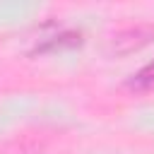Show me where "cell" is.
Wrapping results in <instances>:
<instances>
[{
    "label": "cell",
    "instance_id": "obj_1",
    "mask_svg": "<svg viewBox=\"0 0 154 154\" xmlns=\"http://www.w3.org/2000/svg\"><path fill=\"white\" fill-rule=\"evenodd\" d=\"M154 41V31L149 26H128L116 31L108 43H106V53L111 58H128L137 51H142L144 46H149Z\"/></svg>",
    "mask_w": 154,
    "mask_h": 154
},
{
    "label": "cell",
    "instance_id": "obj_2",
    "mask_svg": "<svg viewBox=\"0 0 154 154\" xmlns=\"http://www.w3.org/2000/svg\"><path fill=\"white\" fill-rule=\"evenodd\" d=\"M128 87L135 89V91H152L154 89V60L147 63L144 67H140L132 75V79L128 82Z\"/></svg>",
    "mask_w": 154,
    "mask_h": 154
}]
</instances>
